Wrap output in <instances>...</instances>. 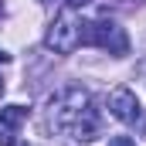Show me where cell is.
I'll list each match as a JSON object with an SVG mask.
<instances>
[{"instance_id":"obj_1","label":"cell","mask_w":146,"mask_h":146,"mask_svg":"<svg viewBox=\"0 0 146 146\" xmlns=\"http://www.w3.org/2000/svg\"><path fill=\"white\" fill-rule=\"evenodd\" d=\"M92 106V95L85 85H68L61 92H54L48 99V126L58 133H68L75 122L85 115V109Z\"/></svg>"},{"instance_id":"obj_2","label":"cell","mask_w":146,"mask_h":146,"mask_svg":"<svg viewBox=\"0 0 146 146\" xmlns=\"http://www.w3.org/2000/svg\"><path fill=\"white\" fill-rule=\"evenodd\" d=\"M82 44V21L75 17V7H65L61 14H54L48 34H44V48L54 54H72Z\"/></svg>"},{"instance_id":"obj_3","label":"cell","mask_w":146,"mask_h":146,"mask_svg":"<svg viewBox=\"0 0 146 146\" xmlns=\"http://www.w3.org/2000/svg\"><path fill=\"white\" fill-rule=\"evenodd\" d=\"M82 44L102 48V51L115 54V58H122V54L129 51L126 31H122L119 24H112V21H88V24H82Z\"/></svg>"},{"instance_id":"obj_4","label":"cell","mask_w":146,"mask_h":146,"mask_svg":"<svg viewBox=\"0 0 146 146\" xmlns=\"http://www.w3.org/2000/svg\"><path fill=\"white\" fill-rule=\"evenodd\" d=\"M109 115L119 119V122H139V99H136V92L126 88V85L112 88V95H109Z\"/></svg>"},{"instance_id":"obj_5","label":"cell","mask_w":146,"mask_h":146,"mask_svg":"<svg viewBox=\"0 0 146 146\" xmlns=\"http://www.w3.org/2000/svg\"><path fill=\"white\" fill-rule=\"evenodd\" d=\"M24 122H27L24 106H3L0 109V146H17V136H21Z\"/></svg>"},{"instance_id":"obj_6","label":"cell","mask_w":146,"mask_h":146,"mask_svg":"<svg viewBox=\"0 0 146 146\" xmlns=\"http://www.w3.org/2000/svg\"><path fill=\"white\" fill-rule=\"evenodd\" d=\"M68 133H72V136L78 139V143H92L95 136H102V122H99V112H95L92 106H88V109H85V115H82V119L75 122V126L68 129Z\"/></svg>"},{"instance_id":"obj_7","label":"cell","mask_w":146,"mask_h":146,"mask_svg":"<svg viewBox=\"0 0 146 146\" xmlns=\"http://www.w3.org/2000/svg\"><path fill=\"white\" fill-rule=\"evenodd\" d=\"M109 146H136V143H133L129 136H112V139H109Z\"/></svg>"},{"instance_id":"obj_8","label":"cell","mask_w":146,"mask_h":146,"mask_svg":"<svg viewBox=\"0 0 146 146\" xmlns=\"http://www.w3.org/2000/svg\"><path fill=\"white\" fill-rule=\"evenodd\" d=\"M88 3H92V0H68V7H75V10H78V7H88Z\"/></svg>"},{"instance_id":"obj_9","label":"cell","mask_w":146,"mask_h":146,"mask_svg":"<svg viewBox=\"0 0 146 146\" xmlns=\"http://www.w3.org/2000/svg\"><path fill=\"white\" fill-rule=\"evenodd\" d=\"M3 61H10V54H7V51L0 48V65H3Z\"/></svg>"},{"instance_id":"obj_10","label":"cell","mask_w":146,"mask_h":146,"mask_svg":"<svg viewBox=\"0 0 146 146\" xmlns=\"http://www.w3.org/2000/svg\"><path fill=\"white\" fill-rule=\"evenodd\" d=\"M3 88H7V85H3V75H0V95H3Z\"/></svg>"},{"instance_id":"obj_11","label":"cell","mask_w":146,"mask_h":146,"mask_svg":"<svg viewBox=\"0 0 146 146\" xmlns=\"http://www.w3.org/2000/svg\"><path fill=\"white\" fill-rule=\"evenodd\" d=\"M0 17H3V7H0Z\"/></svg>"},{"instance_id":"obj_12","label":"cell","mask_w":146,"mask_h":146,"mask_svg":"<svg viewBox=\"0 0 146 146\" xmlns=\"http://www.w3.org/2000/svg\"><path fill=\"white\" fill-rule=\"evenodd\" d=\"M44 3H51V0H44Z\"/></svg>"}]
</instances>
